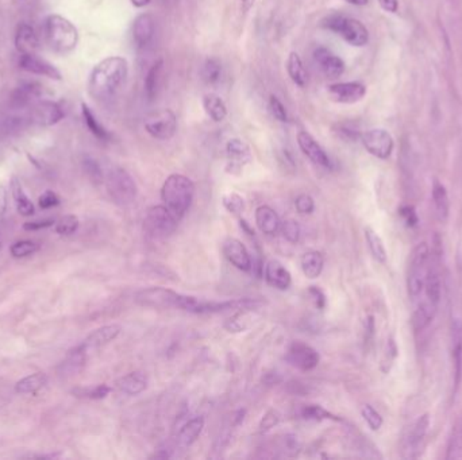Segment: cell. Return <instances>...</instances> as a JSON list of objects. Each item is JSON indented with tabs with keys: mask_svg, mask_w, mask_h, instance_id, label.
<instances>
[{
	"mask_svg": "<svg viewBox=\"0 0 462 460\" xmlns=\"http://www.w3.org/2000/svg\"><path fill=\"white\" fill-rule=\"evenodd\" d=\"M446 459H462V415L457 417L452 426L446 447Z\"/></svg>",
	"mask_w": 462,
	"mask_h": 460,
	"instance_id": "4dcf8cb0",
	"label": "cell"
},
{
	"mask_svg": "<svg viewBox=\"0 0 462 460\" xmlns=\"http://www.w3.org/2000/svg\"><path fill=\"white\" fill-rule=\"evenodd\" d=\"M327 94L330 101L341 104H354L365 98L366 87L359 81L337 82L329 85Z\"/></svg>",
	"mask_w": 462,
	"mask_h": 460,
	"instance_id": "5bb4252c",
	"label": "cell"
},
{
	"mask_svg": "<svg viewBox=\"0 0 462 460\" xmlns=\"http://www.w3.org/2000/svg\"><path fill=\"white\" fill-rule=\"evenodd\" d=\"M256 224L259 230L265 235H273L282 225L279 215L268 205H261L256 209Z\"/></svg>",
	"mask_w": 462,
	"mask_h": 460,
	"instance_id": "484cf974",
	"label": "cell"
},
{
	"mask_svg": "<svg viewBox=\"0 0 462 460\" xmlns=\"http://www.w3.org/2000/svg\"><path fill=\"white\" fill-rule=\"evenodd\" d=\"M337 34H340L349 45L356 47H362L369 42V31L363 26V23L347 17L342 22L341 27Z\"/></svg>",
	"mask_w": 462,
	"mask_h": 460,
	"instance_id": "ffe728a7",
	"label": "cell"
},
{
	"mask_svg": "<svg viewBox=\"0 0 462 460\" xmlns=\"http://www.w3.org/2000/svg\"><path fill=\"white\" fill-rule=\"evenodd\" d=\"M0 248H1V242H0Z\"/></svg>",
	"mask_w": 462,
	"mask_h": 460,
	"instance_id": "e7e4bbea",
	"label": "cell"
},
{
	"mask_svg": "<svg viewBox=\"0 0 462 460\" xmlns=\"http://www.w3.org/2000/svg\"><path fill=\"white\" fill-rule=\"evenodd\" d=\"M452 357L454 363V392L459 390L462 380V320L454 319L450 327Z\"/></svg>",
	"mask_w": 462,
	"mask_h": 460,
	"instance_id": "44dd1931",
	"label": "cell"
},
{
	"mask_svg": "<svg viewBox=\"0 0 462 460\" xmlns=\"http://www.w3.org/2000/svg\"><path fill=\"white\" fill-rule=\"evenodd\" d=\"M295 207H296V211L299 214H302V215H311L314 212V209H315V202H314V199L310 195L303 193V195L296 198Z\"/></svg>",
	"mask_w": 462,
	"mask_h": 460,
	"instance_id": "c3c4849f",
	"label": "cell"
},
{
	"mask_svg": "<svg viewBox=\"0 0 462 460\" xmlns=\"http://www.w3.org/2000/svg\"><path fill=\"white\" fill-rule=\"evenodd\" d=\"M80 221L75 215H66L56 221V232L60 235H72L78 231Z\"/></svg>",
	"mask_w": 462,
	"mask_h": 460,
	"instance_id": "f6af8a7d",
	"label": "cell"
},
{
	"mask_svg": "<svg viewBox=\"0 0 462 460\" xmlns=\"http://www.w3.org/2000/svg\"><path fill=\"white\" fill-rule=\"evenodd\" d=\"M150 1H152V0H131L133 6H134V7H137V8H142V7L147 6Z\"/></svg>",
	"mask_w": 462,
	"mask_h": 460,
	"instance_id": "6125c7cd",
	"label": "cell"
},
{
	"mask_svg": "<svg viewBox=\"0 0 462 460\" xmlns=\"http://www.w3.org/2000/svg\"><path fill=\"white\" fill-rule=\"evenodd\" d=\"M162 69H164V62L162 60L157 61L147 72L146 77H145V95L147 98V101H153L160 91L161 80H162Z\"/></svg>",
	"mask_w": 462,
	"mask_h": 460,
	"instance_id": "1f68e13d",
	"label": "cell"
},
{
	"mask_svg": "<svg viewBox=\"0 0 462 460\" xmlns=\"http://www.w3.org/2000/svg\"><path fill=\"white\" fill-rule=\"evenodd\" d=\"M65 117L60 104L55 101H42L31 104V108L27 114V120L38 126H53L57 124Z\"/></svg>",
	"mask_w": 462,
	"mask_h": 460,
	"instance_id": "4fadbf2b",
	"label": "cell"
},
{
	"mask_svg": "<svg viewBox=\"0 0 462 460\" xmlns=\"http://www.w3.org/2000/svg\"><path fill=\"white\" fill-rule=\"evenodd\" d=\"M42 94V85L38 82H26L18 87L11 95V107L14 110H23L34 104Z\"/></svg>",
	"mask_w": 462,
	"mask_h": 460,
	"instance_id": "cb8c5ba5",
	"label": "cell"
},
{
	"mask_svg": "<svg viewBox=\"0 0 462 460\" xmlns=\"http://www.w3.org/2000/svg\"><path fill=\"white\" fill-rule=\"evenodd\" d=\"M81 112H82V118H84V121H85L88 130H89V131H91L98 140H110V138H111L110 133L103 127V124H101V121L98 120V118L94 115V112L91 111V108H89L85 103L81 104Z\"/></svg>",
	"mask_w": 462,
	"mask_h": 460,
	"instance_id": "74e56055",
	"label": "cell"
},
{
	"mask_svg": "<svg viewBox=\"0 0 462 460\" xmlns=\"http://www.w3.org/2000/svg\"><path fill=\"white\" fill-rule=\"evenodd\" d=\"M308 293L311 295V297H312V300L315 302V305H317L318 309H321L322 311V309L326 308L327 300H326V295L323 293L321 288H318V286H310Z\"/></svg>",
	"mask_w": 462,
	"mask_h": 460,
	"instance_id": "11a10c76",
	"label": "cell"
},
{
	"mask_svg": "<svg viewBox=\"0 0 462 460\" xmlns=\"http://www.w3.org/2000/svg\"><path fill=\"white\" fill-rule=\"evenodd\" d=\"M121 325L118 324H108L103 325L101 328L95 329L85 341L80 344L81 348L87 353V355L103 346L108 344L110 341H114L121 334Z\"/></svg>",
	"mask_w": 462,
	"mask_h": 460,
	"instance_id": "7402d4cb",
	"label": "cell"
},
{
	"mask_svg": "<svg viewBox=\"0 0 462 460\" xmlns=\"http://www.w3.org/2000/svg\"><path fill=\"white\" fill-rule=\"evenodd\" d=\"M203 428H204V419L203 417H195V419L185 422L182 425L179 435H178L179 447H182V448L191 447L201 436Z\"/></svg>",
	"mask_w": 462,
	"mask_h": 460,
	"instance_id": "f546056e",
	"label": "cell"
},
{
	"mask_svg": "<svg viewBox=\"0 0 462 460\" xmlns=\"http://www.w3.org/2000/svg\"><path fill=\"white\" fill-rule=\"evenodd\" d=\"M7 208V191L4 185H0V218L4 215Z\"/></svg>",
	"mask_w": 462,
	"mask_h": 460,
	"instance_id": "91938a15",
	"label": "cell"
},
{
	"mask_svg": "<svg viewBox=\"0 0 462 460\" xmlns=\"http://www.w3.org/2000/svg\"><path fill=\"white\" fill-rule=\"evenodd\" d=\"M431 263V253L427 243H419L414 247L407 272V290L411 300L417 301L421 299L423 289L427 281V274Z\"/></svg>",
	"mask_w": 462,
	"mask_h": 460,
	"instance_id": "5b68a950",
	"label": "cell"
},
{
	"mask_svg": "<svg viewBox=\"0 0 462 460\" xmlns=\"http://www.w3.org/2000/svg\"><path fill=\"white\" fill-rule=\"evenodd\" d=\"M156 20L150 14L138 15L133 24V40L138 50L146 49L154 38Z\"/></svg>",
	"mask_w": 462,
	"mask_h": 460,
	"instance_id": "ac0fdd59",
	"label": "cell"
},
{
	"mask_svg": "<svg viewBox=\"0 0 462 460\" xmlns=\"http://www.w3.org/2000/svg\"><path fill=\"white\" fill-rule=\"evenodd\" d=\"M340 134H341L343 138H346V140H357L359 137L361 138L360 131L352 123H343V124H341Z\"/></svg>",
	"mask_w": 462,
	"mask_h": 460,
	"instance_id": "9f6ffc18",
	"label": "cell"
},
{
	"mask_svg": "<svg viewBox=\"0 0 462 460\" xmlns=\"http://www.w3.org/2000/svg\"><path fill=\"white\" fill-rule=\"evenodd\" d=\"M194 198L195 184L182 175H171L161 188V199L178 221H181L188 212Z\"/></svg>",
	"mask_w": 462,
	"mask_h": 460,
	"instance_id": "7a4b0ae2",
	"label": "cell"
},
{
	"mask_svg": "<svg viewBox=\"0 0 462 460\" xmlns=\"http://www.w3.org/2000/svg\"><path fill=\"white\" fill-rule=\"evenodd\" d=\"M38 204H40L42 209H50V208L57 207L60 204V199H59V196L53 191H46L45 193L41 195Z\"/></svg>",
	"mask_w": 462,
	"mask_h": 460,
	"instance_id": "f5cc1de1",
	"label": "cell"
},
{
	"mask_svg": "<svg viewBox=\"0 0 462 460\" xmlns=\"http://www.w3.org/2000/svg\"><path fill=\"white\" fill-rule=\"evenodd\" d=\"M111 393V387L107 385H98L94 387H85V389H76L73 390V394L82 399L88 400H103Z\"/></svg>",
	"mask_w": 462,
	"mask_h": 460,
	"instance_id": "7bdbcfd3",
	"label": "cell"
},
{
	"mask_svg": "<svg viewBox=\"0 0 462 460\" xmlns=\"http://www.w3.org/2000/svg\"><path fill=\"white\" fill-rule=\"evenodd\" d=\"M282 231L284 238L289 243H298L301 239V225L294 219H288L282 224Z\"/></svg>",
	"mask_w": 462,
	"mask_h": 460,
	"instance_id": "7dc6e473",
	"label": "cell"
},
{
	"mask_svg": "<svg viewBox=\"0 0 462 460\" xmlns=\"http://www.w3.org/2000/svg\"><path fill=\"white\" fill-rule=\"evenodd\" d=\"M269 110L273 115L275 119L279 120V121H288V114H287V110L284 107L282 101H279L276 96H270L269 99Z\"/></svg>",
	"mask_w": 462,
	"mask_h": 460,
	"instance_id": "681fc988",
	"label": "cell"
},
{
	"mask_svg": "<svg viewBox=\"0 0 462 460\" xmlns=\"http://www.w3.org/2000/svg\"><path fill=\"white\" fill-rule=\"evenodd\" d=\"M361 142L363 147L379 160L389 158L395 147L392 135L384 128H372L362 133Z\"/></svg>",
	"mask_w": 462,
	"mask_h": 460,
	"instance_id": "30bf717a",
	"label": "cell"
},
{
	"mask_svg": "<svg viewBox=\"0 0 462 460\" xmlns=\"http://www.w3.org/2000/svg\"><path fill=\"white\" fill-rule=\"evenodd\" d=\"M285 359L291 366L302 371H310L318 366L321 357L319 353L310 344L295 341L289 344L285 354Z\"/></svg>",
	"mask_w": 462,
	"mask_h": 460,
	"instance_id": "8fae6325",
	"label": "cell"
},
{
	"mask_svg": "<svg viewBox=\"0 0 462 460\" xmlns=\"http://www.w3.org/2000/svg\"><path fill=\"white\" fill-rule=\"evenodd\" d=\"M222 251H223L224 258L229 260L233 266H236L238 270L250 272L253 269L252 257L241 240L236 239V238H229V239L224 240Z\"/></svg>",
	"mask_w": 462,
	"mask_h": 460,
	"instance_id": "9a60e30c",
	"label": "cell"
},
{
	"mask_svg": "<svg viewBox=\"0 0 462 460\" xmlns=\"http://www.w3.org/2000/svg\"><path fill=\"white\" fill-rule=\"evenodd\" d=\"M56 223L55 219H42V221H27L23 224V228L27 231H38V230H43L48 228L50 225H53Z\"/></svg>",
	"mask_w": 462,
	"mask_h": 460,
	"instance_id": "6f0895ef",
	"label": "cell"
},
{
	"mask_svg": "<svg viewBox=\"0 0 462 460\" xmlns=\"http://www.w3.org/2000/svg\"><path fill=\"white\" fill-rule=\"evenodd\" d=\"M302 417L305 420H333L341 421V419L329 410H326L321 405H307L302 409Z\"/></svg>",
	"mask_w": 462,
	"mask_h": 460,
	"instance_id": "ab89813d",
	"label": "cell"
},
{
	"mask_svg": "<svg viewBox=\"0 0 462 460\" xmlns=\"http://www.w3.org/2000/svg\"><path fill=\"white\" fill-rule=\"evenodd\" d=\"M227 166L226 172L230 175H240L243 168L252 163L253 154L249 144L241 138H233L226 144Z\"/></svg>",
	"mask_w": 462,
	"mask_h": 460,
	"instance_id": "7c38bea8",
	"label": "cell"
},
{
	"mask_svg": "<svg viewBox=\"0 0 462 460\" xmlns=\"http://www.w3.org/2000/svg\"><path fill=\"white\" fill-rule=\"evenodd\" d=\"M315 62L319 65L323 75L329 79H337L345 72V62L326 47H318L314 52Z\"/></svg>",
	"mask_w": 462,
	"mask_h": 460,
	"instance_id": "d6986e66",
	"label": "cell"
},
{
	"mask_svg": "<svg viewBox=\"0 0 462 460\" xmlns=\"http://www.w3.org/2000/svg\"><path fill=\"white\" fill-rule=\"evenodd\" d=\"M298 144L303 151V154L312 161L315 165L322 166L324 169H331L333 168V162L330 160V157L327 156V153L323 150L321 144L314 140L308 133L305 131H301L298 134Z\"/></svg>",
	"mask_w": 462,
	"mask_h": 460,
	"instance_id": "2e32d148",
	"label": "cell"
},
{
	"mask_svg": "<svg viewBox=\"0 0 462 460\" xmlns=\"http://www.w3.org/2000/svg\"><path fill=\"white\" fill-rule=\"evenodd\" d=\"M431 195H433V202H434V208H435V215H437L438 221L445 223L449 219L450 200H449V193L446 191V186L441 181L434 180Z\"/></svg>",
	"mask_w": 462,
	"mask_h": 460,
	"instance_id": "4316f807",
	"label": "cell"
},
{
	"mask_svg": "<svg viewBox=\"0 0 462 460\" xmlns=\"http://www.w3.org/2000/svg\"><path fill=\"white\" fill-rule=\"evenodd\" d=\"M203 107L207 115L214 121H222L227 117V107L217 94H207L203 98Z\"/></svg>",
	"mask_w": 462,
	"mask_h": 460,
	"instance_id": "e575fe53",
	"label": "cell"
},
{
	"mask_svg": "<svg viewBox=\"0 0 462 460\" xmlns=\"http://www.w3.org/2000/svg\"><path fill=\"white\" fill-rule=\"evenodd\" d=\"M45 36L49 46L59 54H68L78 46L79 31L66 18L53 14L45 20Z\"/></svg>",
	"mask_w": 462,
	"mask_h": 460,
	"instance_id": "277c9868",
	"label": "cell"
},
{
	"mask_svg": "<svg viewBox=\"0 0 462 460\" xmlns=\"http://www.w3.org/2000/svg\"><path fill=\"white\" fill-rule=\"evenodd\" d=\"M400 216L403 218L404 223L408 227H415L419 223V218L417 215V211L412 205H404L400 208Z\"/></svg>",
	"mask_w": 462,
	"mask_h": 460,
	"instance_id": "816d5d0a",
	"label": "cell"
},
{
	"mask_svg": "<svg viewBox=\"0 0 462 460\" xmlns=\"http://www.w3.org/2000/svg\"><path fill=\"white\" fill-rule=\"evenodd\" d=\"M136 302H138L142 306L156 308V309H181L194 313L198 299L192 296H184L172 289L166 288H147L142 289L136 293L134 296Z\"/></svg>",
	"mask_w": 462,
	"mask_h": 460,
	"instance_id": "3957f363",
	"label": "cell"
},
{
	"mask_svg": "<svg viewBox=\"0 0 462 460\" xmlns=\"http://www.w3.org/2000/svg\"><path fill=\"white\" fill-rule=\"evenodd\" d=\"M301 266H302L303 274L310 279L315 280L318 279L323 272L324 266V258L319 251H307L304 253L301 258Z\"/></svg>",
	"mask_w": 462,
	"mask_h": 460,
	"instance_id": "83f0119b",
	"label": "cell"
},
{
	"mask_svg": "<svg viewBox=\"0 0 462 460\" xmlns=\"http://www.w3.org/2000/svg\"><path fill=\"white\" fill-rule=\"evenodd\" d=\"M178 223V218L165 205H154L146 212L143 228L152 238L165 239L176 231Z\"/></svg>",
	"mask_w": 462,
	"mask_h": 460,
	"instance_id": "ba28073f",
	"label": "cell"
},
{
	"mask_svg": "<svg viewBox=\"0 0 462 460\" xmlns=\"http://www.w3.org/2000/svg\"><path fill=\"white\" fill-rule=\"evenodd\" d=\"M11 193H13L17 209H18L20 215L30 216V215L34 214V205H33V202L30 201V199L26 196V193L23 192V188H22L20 181L17 179H13V181H11Z\"/></svg>",
	"mask_w": 462,
	"mask_h": 460,
	"instance_id": "8d00e7d4",
	"label": "cell"
},
{
	"mask_svg": "<svg viewBox=\"0 0 462 460\" xmlns=\"http://www.w3.org/2000/svg\"><path fill=\"white\" fill-rule=\"evenodd\" d=\"M15 47L20 54H34L40 47V40L36 30L27 24L20 23L15 31Z\"/></svg>",
	"mask_w": 462,
	"mask_h": 460,
	"instance_id": "d4e9b609",
	"label": "cell"
},
{
	"mask_svg": "<svg viewBox=\"0 0 462 460\" xmlns=\"http://www.w3.org/2000/svg\"><path fill=\"white\" fill-rule=\"evenodd\" d=\"M264 277L269 286L279 290H287L292 283V276L289 270L277 260H270L265 265Z\"/></svg>",
	"mask_w": 462,
	"mask_h": 460,
	"instance_id": "603a6c76",
	"label": "cell"
},
{
	"mask_svg": "<svg viewBox=\"0 0 462 460\" xmlns=\"http://www.w3.org/2000/svg\"><path fill=\"white\" fill-rule=\"evenodd\" d=\"M287 72L291 77V80L294 81L298 87L304 88L307 85V72L304 69L302 59L296 52H291L288 56V61H287Z\"/></svg>",
	"mask_w": 462,
	"mask_h": 460,
	"instance_id": "836d02e7",
	"label": "cell"
},
{
	"mask_svg": "<svg viewBox=\"0 0 462 460\" xmlns=\"http://www.w3.org/2000/svg\"><path fill=\"white\" fill-rule=\"evenodd\" d=\"M242 3V8H243V11L245 13H247L253 6H254V3H256V0H241Z\"/></svg>",
	"mask_w": 462,
	"mask_h": 460,
	"instance_id": "94428289",
	"label": "cell"
},
{
	"mask_svg": "<svg viewBox=\"0 0 462 460\" xmlns=\"http://www.w3.org/2000/svg\"><path fill=\"white\" fill-rule=\"evenodd\" d=\"M345 1H347L349 4H353V6H359V7L366 6L369 3V0H345Z\"/></svg>",
	"mask_w": 462,
	"mask_h": 460,
	"instance_id": "be15d7a7",
	"label": "cell"
},
{
	"mask_svg": "<svg viewBox=\"0 0 462 460\" xmlns=\"http://www.w3.org/2000/svg\"><path fill=\"white\" fill-rule=\"evenodd\" d=\"M279 420H280L279 413L275 412V410H270V412H268V413L262 417L261 422H260V429L264 431V432H265V431H269L270 428H273L275 425L279 424Z\"/></svg>",
	"mask_w": 462,
	"mask_h": 460,
	"instance_id": "db71d44e",
	"label": "cell"
},
{
	"mask_svg": "<svg viewBox=\"0 0 462 460\" xmlns=\"http://www.w3.org/2000/svg\"><path fill=\"white\" fill-rule=\"evenodd\" d=\"M48 385V377L43 373H36L18 380L15 385V392L20 394H36Z\"/></svg>",
	"mask_w": 462,
	"mask_h": 460,
	"instance_id": "d590c367",
	"label": "cell"
},
{
	"mask_svg": "<svg viewBox=\"0 0 462 460\" xmlns=\"http://www.w3.org/2000/svg\"><path fill=\"white\" fill-rule=\"evenodd\" d=\"M256 311L257 309L237 311V313L234 316H231L229 320L224 322V328L229 332H233V334H238V332L246 331L254 321V312Z\"/></svg>",
	"mask_w": 462,
	"mask_h": 460,
	"instance_id": "d6a6232c",
	"label": "cell"
},
{
	"mask_svg": "<svg viewBox=\"0 0 462 460\" xmlns=\"http://www.w3.org/2000/svg\"><path fill=\"white\" fill-rule=\"evenodd\" d=\"M145 130L154 140H171L178 131V118L171 110L156 111L145 119Z\"/></svg>",
	"mask_w": 462,
	"mask_h": 460,
	"instance_id": "9c48e42d",
	"label": "cell"
},
{
	"mask_svg": "<svg viewBox=\"0 0 462 460\" xmlns=\"http://www.w3.org/2000/svg\"><path fill=\"white\" fill-rule=\"evenodd\" d=\"M430 415L424 413L404 429L400 440V457L403 459H418L422 455L430 429Z\"/></svg>",
	"mask_w": 462,
	"mask_h": 460,
	"instance_id": "8992f818",
	"label": "cell"
},
{
	"mask_svg": "<svg viewBox=\"0 0 462 460\" xmlns=\"http://www.w3.org/2000/svg\"><path fill=\"white\" fill-rule=\"evenodd\" d=\"M38 248H40V246L36 242L20 240L11 246L10 251L14 258H24V257H29V255H33L34 253H37Z\"/></svg>",
	"mask_w": 462,
	"mask_h": 460,
	"instance_id": "ee69618b",
	"label": "cell"
},
{
	"mask_svg": "<svg viewBox=\"0 0 462 460\" xmlns=\"http://www.w3.org/2000/svg\"><path fill=\"white\" fill-rule=\"evenodd\" d=\"M20 68L23 71H26V72H29V73L45 76L48 79H53V80L57 81L62 79L60 71L53 64L37 57L36 54H20Z\"/></svg>",
	"mask_w": 462,
	"mask_h": 460,
	"instance_id": "e0dca14e",
	"label": "cell"
},
{
	"mask_svg": "<svg viewBox=\"0 0 462 460\" xmlns=\"http://www.w3.org/2000/svg\"><path fill=\"white\" fill-rule=\"evenodd\" d=\"M223 207L233 215H241L245 211V200L237 192H226L222 196Z\"/></svg>",
	"mask_w": 462,
	"mask_h": 460,
	"instance_id": "b9f144b4",
	"label": "cell"
},
{
	"mask_svg": "<svg viewBox=\"0 0 462 460\" xmlns=\"http://www.w3.org/2000/svg\"><path fill=\"white\" fill-rule=\"evenodd\" d=\"M84 168L87 175L89 176V179L95 182H101L103 180V173H101V166L99 163L92 158H87L84 161Z\"/></svg>",
	"mask_w": 462,
	"mask_h": 460,
	"instance_id": "f907efd6",
	"label": "cell"
},
{
	"mask_svg": "<svg viewBox=\"0 0 462 460\" xmlns=\"http://www.w3.org/2000/svg\"><path fill=\"white\" fill-rule=\"evenodd\" d=\"M222 65L217 59H208L201 68V79L205 84H215L221 80Z\"/></svg>",
	"mask_w": 462,
	"mask_h": 460,
	"instance_id": "60d3db41",
	"label": "cell"
},
{
	"mask_svg": "<svg viewBox=\"0 0 462 460\" xmlns=\"http://www.w3.org/2000/svg\"><path fill=\"white\" fill-rule=\"evenodd\" d=\"M129 76L127 60L114 56L101 61L91 72L88 80V92L96 101L111 99Z\"/></svg>",
	"mask_w": 462,
	"mask_h": 460,
	"instance_id": "6da1fadb",
	"label": "cell"
},
{
	"mask_svg": "<svg viewBox=\"0 0 462 460\" xmlns=\"http://www.w3.org/2000/svg\"><path fill=\"white\" fill-rule=\"evenodd\" d=\"M365 239H366L368 247H369L373 258L377 262H380V263H385L387 262V250H385L384 242L377 235V232L373 228L366 227L365 228Z\"/></svg>",
	"mask_w": 462,
	"mask_h": 460,
	"instance_id": "f35d334b",
	"label": "cell"
},
{
	"mask_svg": "<svg viewBox=\"0 0 462 460\" xmlns=\"http://www.w3.org/2000/svg\"><path fill=\"white\" fill-rule=\"evenodd\" d=\"M361 415L362 417H363V420H365V422L369 425V428L372 429V431H379L380 428L382 426V415L372 406V405H369V403H365L363 406H362L361 409Z\"/></svg>",
	"mask_w": 462,
	"mask_h": 460,
	"instance_id": "bcb514c9",
	"label": "cell"
},
{
	"mask_svg": "<svg viewBox=\"0 0 462 460\" xmlns=\"http://www.w3.org/2000/svg\"><path fill=\"white\" fill-rule=\"evenodd\" d=\"M384 11L395 14L399 10V0H377Z\"/></svg>",
	"mask_w": 462,
	"mask_h": 460,
	"instance_id": "680465c9",
	"label": "cell"
},
{
	"mask_svg": "<svg viewBox=\"0 0 462 460\" xmlns=\"http://www.w3.org/2000/svg\"><path fill=\"white\" fill-rule=\"evenodd\" d=\"M106 184L110 198L117 205L127 207L137 199L138 195L137 184L131 177V175L122 168L113 169L107 176Z\"/></svg>",
	"mask_w": 462,
	"mask_h": 460,
	"instance_id": "52a82bcc",
	"label": "cell"
},
{
	"mask_svg": "<svg viewBox=\"0 0 462 460\" xmlns=\"http://www.w3.org/2000/svg\"><path fill=\"white\" fill-rule=\"evenodd\" d=\"M120 390L129 394L137 396L147 387V377L142 371H133L117 382Z\"/></svg>",
	"mask_w": 462,
	"mask_h": 460,
	"instance_id": "f1b7e54d",
	"label": "cell"
}]
</instances>
